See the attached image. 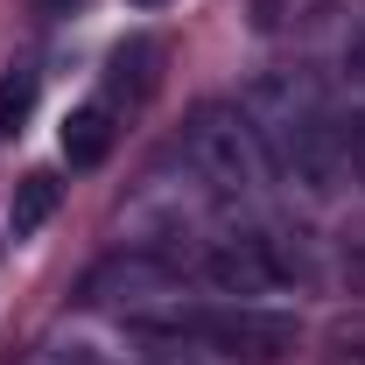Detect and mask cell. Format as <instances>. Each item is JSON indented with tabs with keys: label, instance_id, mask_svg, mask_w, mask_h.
<instances>
[{
	"label": "cell",
	"instance_id": "obj_3",
	"mask_svg": "<svg viewBox=\"0 0 365 365\" xmlns=\"http://www.w3.org/2000/svg\"><path fill=\"white\" fill-rule=\"evenodd\" d=\"M155 337H190V344H204L225 365H281L302 351V323L288 309H260V302H218V309H190L182 302Z\"/></svg>",
	"mask_w": 365,
	"mask_h": 365
},
{
	"label": "cell",
	"instance_id": "obj_2",
	"mask_svg": "<svg viewBox=\"0 0 365 365\" xmlns=\"http://www.w3.org/2000/svg\"><path fill=\"white\" fill-rule=\"evenodd\" d=\"M182 162L218 204H260L274 182V162L246 120V106H225V98H211L182 120Z\"/></svg>",
	"mask_w": 365,
	"mask_h": 365
},
{
	"label": "cell",
	"instance_id": "obj_10",
	"mask_svg": "<svg viewBox=\"0 0 365 365\" xmlns=\"http://www.w3.org/2000/svg\"><path fill=\"white\" fill-rule=\"evenodd\" d=\"M344 281L365 295V239H359V246H344Z\"/></svg>",
	"mask_w": 365,
	"mask_h": 365
},
{
	"label": "cell",
	"instance_id": "obj_5",
	"mask_svg": "<svg viewBox=\"0 0 365 365\" xmlns=\"http://www.w3.org/2000/svg\"><path fill=\"white\" fill-rule=\"evenodd\" d=\"M106 148H113V106H78L63 120V162L71 169H98Z\"/></svg>",
	"mask_w": 365,
	"mask_h": 365
},
{
	"label": "cell",
	"instance_id": "obj_8",
	"mask_svg": "<svg viewBox=\"0 0 365 365\" xmlns=\"http://www.w3.org/2000/svg\"><path fill=\"white\" fill-rule=\"evenodd\" d=\"M344 91H351V98H365V29L344 43Z\"/></svg>",
	"mask_w": 365,
	"mask_h": 365
},
{
	"label": "cell",
	"instance_id": "obj_4",
	"mask_svg": "<svg viewBox=\"0 0 365 365\" xmlns=\"http://www.w3.org/2000/svg\"><path fill=\"white\" fill-rule=\"evenodd\" d=\"M197 281L218 288L225 302H253V295H281V288L309 281V253H302V239L267 232V225L218 232V239H204V253H197Z\"/></svg>",
	"mask_w": 365,
	"mask_h": 365
},
{
	"label": "cell",
	"instance_id": "obj_9",
	"mask_svg": "<svg viewBox=\"0 0 365 365\" xmlns=\"http://www.w3.org/2000/svg\"><path fill=\"white\" fill-rule=\"evenodd\" d=\"M344 162H351V176L365 182V113L351 120V134H344Z\"/></svg>",
	"mask_w": 365,
	"mask_h": 365
},
{
	"label": "cell",
	"instance_id": "obj_11",
	"mask_svg": "<svg viewBox=\"0 0 365 365\" xmlns=\"http://www.w3.org/2000/svg\"><path fill=\"white\" fill-rule=\"evenodd\" d=\"M134 7H162V0H134Z\"/></svg>",
	"mask_w": 365,
	"mask_h": 365
},
{
	"label": "cell",
	"instance_id": "obj_7",
	"mask_svg": "<svg viewBox=\"0 0 365 365\" xmlns=\"http://www.w3.org/2000/svg\"><path fill=\"white\" fill-rule=\"evenodd\" d=\"M29 113H36V71H7L0 78V134H21Z\"/></svg>",
	"mask_w": 365,
	"mask_h": 365
},
{
	"label": "cell",
	"instance_id": "obj_6",
	"mask_svg": "<svg viewBox=\"0 0 365 365\" xmlns=\"http://www.w3.org/2000/svg\"><path fill=\"white\" fill-rule=\"evenodd\" d=\"M56 197H63V182L49 176V169L21 176L14 182V204H7V232H14V239H36V232L49 225V211H56Z\"/></svg>",
	"mask_w": 365,
	"mask_h": 365
},
{
	"label": "cell",
	"instance_id": "obj_1",
	"mask_svg": "<svg viewBox=\"0 0 365 365\" xmlns=\"http://www.w3.org/2000/svg\"><path fill=\"white\" fill-rule=\"evenodd\" d=\"M239 106H246L253 134L267 148L274 176H288L309 197L337 190V176L351 169L344 162V127H337V113H330V98L309 71H260Z\"/></svg>",
	"mask_w": 365,
	"mask_h": 365
}]
</instances>
